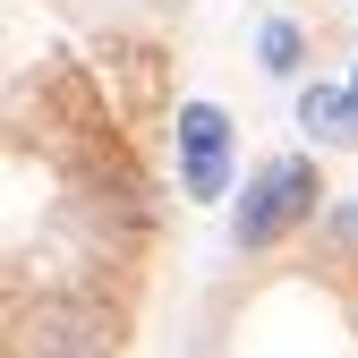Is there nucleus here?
<instances>
[{"label":"nucleus","mask_w":358,"mask_h":358,"mask_svg":"<svg viewBox=\"0 0 358 358\" xmlns=\"http://www.w3.org/2000/svg\"><path fill=\"white\" fill-rule=\"evenodd\" d=\"M307 213H316V162H307V154L264 162V171L248 179V196H239V248H273V239H290Z\"/></svg>","instance_id":"obj_1"},{"label":"nucleus","mask_w":358,"mask_h":358,"mask_svg":"<svg viewBox=\"0 0 358 358\" xmlns=\"http://www.w3.org/2000/svg\"><path fill=\"white\" fill-rule=\"evenodd\" d=\"M231 111L222 103H188L179 111V179H188V196H222L231 188Z\"/></svg>","instance_id":"obj_2"},{"label":"nucleus","mask_w":358,"mask_h":358,"mask_svg":"<svg viewBox=\"0 0 358 358\" xmlns=\"http://www.w3.org/2000/svg\"><path fill=\"white\" fill-rule=\"evenodd\" d=\"M299 128L307 137H358V77L350 85H307L299 94Z\"/></svg>","instance_id":"obj_3"},{"label":"nucleus","mask_w":358,"mask_h":358,"mask_svg":"<svg viewBox=\"0 0 358 358\" xmlns=\"http://www.w3.org/2000/svg\"><path fill=\"white\" fill-rule=\"evenodd\" d=\"M256 60H264V69H299V26H290V17H273V26L256 34Z\"/></svg>","instance_id":"obj_4"}]
</instances>
